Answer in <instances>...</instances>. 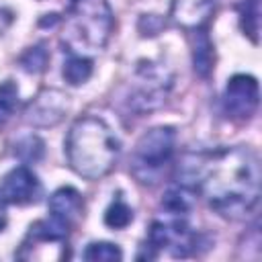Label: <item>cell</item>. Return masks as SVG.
<instances>
[{
    "instance_id": "obj_7",
    "label": "cell",
    "mask_w": 262,
    "mask_h": 262,
    "mask_svg": "<svg viewBox=\"0 0 262 262\" xmlns=\"http://www.w3.org/2000/svg\"><path fill=\"white\" fill-rule=\"evenodd\" d=\"M258 82L252 76L235 74L223 92V113L231 121H248L258 108Z\"/></svg>"
},
{
    "instance_id": "obj_12",
    "label": "cell",
    "mask_w": 262,
    "mask_h": 262,
    "mask_svg": "<svg viewBox=\"0 0 262 262\" xmlns=\"http://www.w3.org/2000/svg\"><path fill=\"white\" fill-rule=\"evenodd\" d=\"M192 63H194V72L201 78H207L213 70V45L205 29L192 31Z\"/></svg>"
},
{
    "instance_id": "obj_16",
    "label": "cell",
    "mask_w": 262,
    "mask_h": 262,
    "mask_svg": "<svg viewBox=\"0 0 262 262\" xmlns=\"http://www.w3.org/2000/svg\"><path fill=\"white\" fill-rule=\"evenodd\" d=\"M84 260H90V262H115V260H121L123 258V252L119 250L117 244H111V242H94L90 244L86 250H84Z\"/></svg>"
},
{
    "instance_id": "obj_1",
    "label": "cell",
    "mask_w": 262,
    "mask_h": 262,
    "mask_svg": "<svg viewBox=\"0 0 262 262\" xmlns=\"http://www.w3.org/2000/svg\"><path fill=\"white\" fill-rule=\"evenodd\" d=\"M178 184L207 199L209 207L227 219L246 217L260 196V164L248 147H217L184 156Z\"/></svg>"
},
{
    "instance_id": "obj_4",
    "label": "cell",
    "mask_w": 262,
    "mask_h": 262,
    "mask_svg": "<svg viewBox=\"0 0 262 262\" xmlns=\"http://www.w3.org/2000/svg\"><path fill=\"white\" fill-rule=\"evenodd\" d=\"M176 133L172 127H154L143 133L131 156V174L141 184H156L162 180L174 156Z\"/></svg>"
},
{
    "instance_id": "obj_2",
    "label": "cell",
    "mask_w": 262,
    "mask_h": 262,
    "mask_svg": "<svg viewBox=\"0 0 262 262\" xmlns=\"http://www.w3.org/2000/svg\"><path fill=\"white\" fill-rule=\"evenodd\" d=\"M121 145L113 129L98 117H80L68 131L66 158L70 168L88 180L106 176L117 158Z\"/></svg>"
},
{
    "instance_id": "obj_18",
    "label": "cell",
    "mask_w": 262,
    "mask_h": 262,
    "mask_svg": "<svg viewBox=\"0 0 262 262\" xmlns=\"http://www.w3.org/2000/svg\"><path fill=\"white\" fill-rule=\"evenodd\" d=\"M20 66L23 70L31 72V74H39L45 70L47 66V51L43 45H35V47H29L23 55H20Z\"/></svg>"
},
{
    "instance_id": "obj_8",
    "label": "cell",
    "mask_w": 262,
    "mask_h": 262,
    "mask_svg": "<svg viewBox=\"0 0 262 262\" xmlns=\"http://www.w3.org/2000/svg\"><path fill=\"white\" fill-rule=\"evenodd\" d=\"M0 190H2V194H4V199L8 203H12V205H29V203H35L39 199L41 182L37 180L33 170H29L27 166H16L4 176Z\"/></svg>"
},
{
    "instance_id": "obj_3",
    "label": "cell",
    "mask_w": 262,
    "mask_h": 262,
    "mask_svg": "<svg viewBox=\"0 0 262 262\" xmlns=\"http://www.w3.org/2000/svg\"><path fill=\"white\" fill-rule=\"evenodd\" d=\"M113 33V12L106 0H72L63 23V43L70 53L92 55L104 49Z\"/></svg>"
},
{
    "instance_id": "obj_10",
    "label": "cell",
    "mask_w": 262,
    "mask_h": 262,
    "mask_svg": "<svg viewBox=\"0 0 262 262\" xmlns=\"http://www.w3.org/2000/svg\"><path fill=\"white\" fill-rule=\"evenodd\" d=\"M68 108V100L57 90H45L41 92L27 111V121L39 127H49L61 121L63 113Z\"/></svg>"
},
{
    "instance_id": "obj_15",
    "label": "cell",
    "mask_w": 262,
    "mask_h": 262,
    "mask_svg": "<svg viewBox=\"0 0 262 262\" xmlns=\"http://www.w3.org/2000/svg\"><path fill=\"white\" fill-rule=\"evenodd\" d=\"M239 23L244 35H248L254 43H258V29H260V0H246L239 10Z\"/></svg>"
},
{
    "instance_id": "obj_6",
    "label": "cell",
    "mask_w": 262,
    "mask_h": 262,
    "mask_svg": "<svg viewBox=\"0 0 262 262\" xmlns=\"http://www.w3.org/2000/svg\"><path fill=\"white\" fill-rule=\"evenodd\" d=\"M196 242L194 231L188 225V215L184 213H170L162 211L160 217L154 219L149 233H147V246L154 250V258L160 252H168L170 256L184 258L192 252Z\"/></svg>"
},
{
    "instance_id": "obj_5",
    "label": "cell",
    "mask_w": 262,
    "mask_h": 262,
    "mask_svg": "<svg viewBox=\"0 0 262 262\" xmlns=\"http://www.w3.org/2000/svg\"><path fill=\"white\" fill-rule=\"evenodd\" d=\"M172 86V74L154 61H143L135 70L125 98L127 106L133 113H149L166 102V96Z\"/></svg>"
},
{
    "instance_id": "obj_11",
    "label": "cell",
    "mask_w": 262,
    "mask_h": 262,
    "mask_svg": "<svg viewBox=\"0 0 262 262\" xmlns=\"http://www.w3.org/2000/svg\"><path fill=\"white\" fill-rule=\"evenodd\" d=\"M49 215L66 223L68 227L74 225V221L82 215V196L72 186L57 188L49 199Z\"/></svg>"
},
{
    "instance_id": "obj_9",
    "label": "cell",
    "mask_w": 262,
    "mask_h": 262,
    "mask_svg": "<svg viewBox=\"0 0 262 262\" xmlns=\"http://www.w3.org/2000/svg\"><path fill=\"white\" fill-rule=\"evenodd\" d=\"M215 4L217 0H172L170 18L176 27L186 31L205 29Z\"/></svg>"
},
{
    "instance_id": "obj_13",
    "label": "cell",
    "mask_w": 262,
    "mask_h": 262,
    "mask_svg": "<svg viewBox=\"0 0 262 262\" xmlns=\"http://www.w3.org/2000/svg\"><path fill=\"white\" fill-rule=\"evenodd\" d=\"M90 74H92V61H90V57L76 55V53H70L68 55L66 63H63V78H66L68 84L80 86V84H84L90 78Z\"/></svg>"
},
{
    "instance_id": "obj_20",
    "label": "cell",
    "mask_w": 262,
    "mask_h": 262,
    "mask_svg": "<svg viewBox=\"0 0 262 262\" xmlns=\"http://www.w3.org/2000/svg\"><path fill=\"white\" fill-rule=\"evenodd\" d=\"M6 227V199L0 190V231Z\"/></svg>"
},
{
    "instance_id": "obj_14",
    "label": "cell",
    "mask_w": 262,
    "mask_h": 262,
    "mask_svg": "<svg viewBox=\"0 0 262 262\" xmlns=\"http://www.w3.org/2000/svg\"><path fill=\"white\" fill-rule=\"evenodd\" d=\"M131 221H133V211H131V207L123 201L121 194H117V196L113 199V203L108 205L106 213H104V223H106L108 227H113V229H125Z\"/></svg>"
},
{
    "instance_id": "obj_17",
    "label": "cell",
    "mask_w": 262,
    "mask_h": 262,
    "mask_svg": "<svg viewBox=\"0 0 262 262\" xmlns=\"http://www.w3.org/2000/svg\"><path fill=\"white\" fill-rule=\"evenodd\" d=\"M18 104V88L14 82L6 80L0 84V127L12 117L14 108Z\"/></svg>"
},
{
    "instance_id": "obj_19",
    "label": "cell",
    "mask_w": 262,
    "mask_h": 262,
    "mask_svg": "<svg viewBox=\"0 0 262 262\" xmlns=\"http://www.w3.org/2000/svg\"><path fill=\"white\" fill-rule=\"evenodd\" d=\"M16 154L25 162H37L43 156V141L35 135H29L16 145Z\"/></svg>"
}]
</instances>
